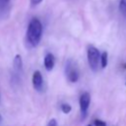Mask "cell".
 Masks as SVG:
<instances>
[{
    "label": "cell",
    "instance_id": "11",
    "mask_svg": "<svg viewBox=\"0 0 126 126\" xmlns=\"http://www.w3.org/2000/svg\"><path fill=\"white\" fill-rule=\"evenodd\" d=\"M60 108H61V110H62V112L63 113H69L71 110H72V107H71V105L69 104V103H62L61 105H60Z\"/></svg>",
    "mask_w": 126,
    "mask_h": 126
},
{
    "label": "cell",
    "instance_id": "18",
    "mask_svg": "<svg viewBox=\"0 0 126 126\" xmlns=\"http://www.w3.org/2000/svg\"><path fill=\"white\" fill-rule=\"evenodd\" d=\"M125 85H126V82H125Z\"/></svg>",
    "mask_w": 126,
    "mask_h": 126
},
{
    "label": "cell",
    "instance_id": "16",
    "mask_svg": "<svg viewBox=\"0 0 126 126\" xmlns=\"http://www.w3.org/2000/svg\"><path fill=\"white\" fill-rule=\"evenodd\" d=\"M124 67H125V68H126V64H125V65H124Z\"/></svg>",
    "mask_w": 126,
    "mask_h": 126
},
{
    "label": "cell",
    "instance_id": "14",
    "mask_svg": "<svg viewBox=\"0 0 126 126\" xmlns=\"http://www.w3.org/2000/svg\"><path fill=\"white\" fill-rule=\"evenodd\" d=\"M41 1L42 0H31V4H32V6H36L39 3H41Z\"/></svg>",
    "mask_w": 126,
    "mask_h": 126
},
{
    "label": "cell",
    "instance_id": "5",
    "mask_svg": "<svg viewBox=\"0 0 126 126\" xmlns=\"http://www.w3.org/2000/svg\"><path fill=\"white\" fill-rule=\"evenodd\" d=\"M32 86L37 92H41L43 89V78L39 71H34L32 74Z\"/></svg>",
    "mask_w": 126,
    "mask_h": 126
},
{
    "label": "cell",
    "instance_id": "7",
    "mask_svg": "<svg viewBox=\"0 0 126 126\" xmlns=\"http://www.w3.org/2000/svg\"><path fill=\"white\" fill-rule=\"evenodd\" d=\"M13 68L16 73H22L23 71V59L20 54H17L13 60Z\"/></svg>",
    "mask_w": 126,
    "mask_h": 126
},
{
    "label": "cell",
    "instance_id": "8",
    "mask_svg": "<svg viewBox=\"0 0 126 126\" xmlns=\"http://www.w3.org/2000/svg\"><path fill=\"white\" fill-rule=\"evenodd\" d=\"M10 10V0H0V18H5Z\"/></svg>",
    "mask_w": 126,
    "mask_h": 126
},
{
    "label": "cell",
    "instance_id": "4",
    "mask_svg": "<svg viewBox=\"0 0 126 126\" xmlns=\"http://www.w3.org/2000/svg\"><path fill=\"white\" fill-rule=\"evenodd\" d=\"M90 102H91V95L88 92L83 93L80 95L79 98V104H80V111H81V117L82 119L86 118L87 114H88V109L90 106Z\"/></svg>",
    "mask_w": 126,
    "mask_h": 126
},
{
    "label": "cell",
    "instance_id": "13",
    "mask_svg": "<svg viewBox=\"0 0 126 126\" xmlns=\"http://www.w3.org/2000/svg\"><path fill=\"white\" fill-rule=\"evenodd\" d=\"M47 126H58V125H57V121H56L54 118H52L51 120H49Z\"/></svg>",
    "mask_w": 126,
    "mask_h": 126
},
{
    "label": "cell",
    "instance_id": "15",
    "mask_svg": "<svg viewBox=\"0 0 126 126\" xmlns=\"http://www.w3.org/2000/svg\"><path fill=\"white\" fill-rule=\"evenodd\" d=\"M2 120H3V118H2V115H1V114H0V123H1V122H2Z\"/></svg>",
    "mask_w": 126,
    "mask_h": 126
},
{
    "label": "cell",
    "instance_id": "9",
    "mask_svg": "<svg viewBox=\"0 0 126 126\" xmlns=\"http://www.w3.org/2000/svg\"><path fill=\"white\" fill-rule=\"evenodd\" d=\"M99 62H100V65H101V68H102V69L107 66V62H108V55H107V52L104 51V52L100 55Z\"/></svg>",
    "mask_w": 126,
    "mask_h": 126
},
{
    "label": "cell",
    "instance_id": "12",
    "mask_svg": "<svg viewBox=\"0 0 126 126\" xmlns=\"http://www.w3.org/2000/svg\"><path fill=\"white\" fill-rule=\"evenodd\" d=\"M94 126H106V123L99 119H95L94 121Z\"/></svg>",
    "mask_w": 126,
    "mask_h": 126
},
{
    "label": "cell",
    "instance_id": "1",
    "mask_svg": "<svg viewBox=\"0 0 126 126\" xmlns=\"http://www.w3.org/2000/svg\"><path fill=\"white\" fill-rule=\"evenodd\" d=\"M41 36H42L41 22L38 19L33 18L31 20L27 29V33H26L27 42L31 47H36L41 40Z\"/></svg>",
    "mask_w": 126,
    "mask_h": 126
},
{
    "label": "cell",
    "instance_id": "17",
    "mask_svg": "<svg viewBox=\"0 0 126 126\" xmlns=\"http://www.w3.org/2000/svg\"><path fill=\"white\" fill-rule=\"evenodd\" d=\"M87 126H92V125H87Z\"/></svg>",
    "mask_w": 126,
    "mask_h": 126
},
{
    "label": "cell",
    "instance_id": "2",
    "mask_svg": "<svg viewBox=\"0 0 126 126\" xmlns=\"http://www.w3.org/2000/svg\"><path fill=\"white\" fill-rule=\"evenodd\" d=\"M65 76L71 83H76L80 78L79 68L73 59H68L65 63Z\"/></svg>",
    "mask_w": 126,
    "mask_h": 126
},
{
    "label": "cell",
    "instance_id": "6",
    "mask_svg": "<svg viewBox=\"0 0 126 126\" xmlns=\"http://www.w3.org/2000/svg\"><path fill=\"white\" fill-rule=\"evenodd\" d=\"M43 64H44V67L47 71H51L54 67V64H55V58L53 56L52 53H47L45 56H44V60H43Z\"/></svg>",
    "mask_w": 126,
    "mask_h": 126
},
{
    "label": "cell",
    "instance_id": "3",
    "mask_svg": "<svg viewBox=\"0 0 126 126\" xmlns=\"http://www.w3.org/2000/svg\"><path fill=\"white\" fill-rule=\"evenodd\" d=\"M87 57L90 68L93 71H97L99 65V58H100V53L98 49L94 45H89L87 49Z\"/></svg>",
    "mask_w": 126,
    "mask_h": 126
},
{
    "label": "cell",
    "instance_id": "10",
    "mask_svg": "<svg viewBox=\"0 0 126 126\" xmlns=\"http://www.w3.org/2000/svg\"><path fill=\"white\" fill-rule=\"evenodd\" d=\"M119 11L124 17H126V0L119 1Z\"/></svg>",
    "mask_w": 126,
    "mask_h": 126
}]
</instances>
